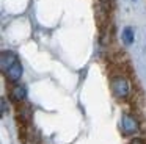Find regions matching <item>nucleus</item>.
<instances>
[{
  "label": "nucleus",
  "instance_id": "20e7f679",
  "mask_svg": "<svg viewBox=\"0 0 146 144\" xmlns=\"http://www.w3.org/2000/svg\"><path fill=\"white\" fill-rule=\"evenodd\" d=\"M22 72H24V67H22V63L17 59L16 63H14L11 67H8L7 71L3 72V75H5V78H7V81L8 83H13V85H16L17 81L21 80V77H22Z\"/></svg>",
  "mask_w": 146,
  "mask_h": 144
},
{
  "label": "nucleus",
  "instance_id": "1a4fd4ad",
  "mask_svg": "<svg viewBox=\"0 0 146 144\" xmlns=\"http://www.w3.org/2000/svg\"><path fill=\"white\" fill-rule=\"evenodd\" d=\"M7 114V100L2 99V116Z\"/></svg>",
  "mask_w": 146,
  "mask_h": 144
},
{
  "label": "nucleus",
  "instance_id": "423d86ee",
  "mask_svg": "<svg viewBox=\"0 0 146 144\" xmlns=\"http://www.w3.org/2000/svg\"><path fill=\"white\" fill-rule=\"evenodd\" d=\"M17 59L19 58H17V55L14 52H11V50H3L2 55H0V67H2V74H3L8 67H11Z\"/></svg>",
  "mask_w": 146,
  "mask_h": 144
},
{
  "label": "nucleus",
  "instance_id": "f03ea898",
  "mask_svg": "<svg viewBox=\"0 0 146 144\" xmlns=\"http://www.w3.org/2000/svg\"><path fill=\"white\" fill-rule=\"evenodd\" d=\"M121 131H123L124 136H133L135 133L140 131V124L133 114H129V113L123 114V118H121Z\"/></svg>",
  "mask_w": 146,
  "mask_h": 144
},
{
  "label": "nucleus",
  "instance_id": "7ed1b4c3",
  "mask_svg": "<svg viewBox=\"0 0 146 144\" xmlns=\"http://www.w3.org/2000/svg\"><path fill=\"white\" fill-rule=\"evenodd\" d=\"M33 116V110L29 103L22 102L16 106V119H17V125H30Z\"/></svg>",
  "mask_w": 146,
  "mask_h": 144
},
{
  "label": "nucleus",
  "instance_id": "6e6552de",
  "mask_svg": "<svg viewBox=\"0 0 146 144\" xmlns=\"http://www.w3.org/2000/svg\"><path fill=\"white\" fill-rule=\"evenodd\" d=\"M127 144H146V141L143 138H132Z\"/></svg>",
  "mask_w": 146,
  "mask_h": 144
},
{
  "label": "nucleus",
  "instance_id": "0eeeda50",
  "mask_svg": "<svg viewBox=\"0 0 146 144\" xmlns=\"http://www.w3.org/2000/svg\"><path fill=\"white\" fill-rule=\"evenodd\" d=\"M123 41L127 44V46L133 42V28L132 27H126L123 30Z\"/></svg>",
  "mask_w": 146,
  "mask_h": 144
},
{
  "label": "nucleus",
  "instance_id": "39448f33",
  "mask_svg": "<svg viewBox=\"0 0 146 144\" xmlns=\"http://www.w3.org/2000/svg\"><path fill=\"white\" fill-rule=\"evenodd\" d=\"M10 99L13 100L16 105L25 102V99H27V89H25V86L16 83V85H14V86L10 89Z\"/></svg>",
  "mask_w": 146,
  "mask_h": 144
},
{
  "label": "nucleus",
  "instance_id": "f257e3e1",
  "mask_svg": "<svg viewBox=\"0 0 146 144\" xmlns=\"http://www.w3.org/2000/svg\"><path fill=\"white\" fill-rule=\"evenodd\" d=\"M110 89H111V94L118 100H126L130 96L129 80L123 72H116V74L110 75Z\"/></svg>",
  "mask_w": 146,
  "mask_h": 144
}]
</instances>
